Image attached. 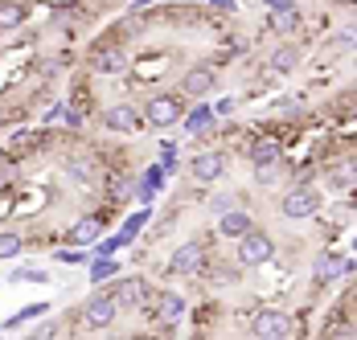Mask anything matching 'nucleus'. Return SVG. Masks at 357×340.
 <instances>
[{
  "label": "nucleus",
  "mask_w": 357,
  "mask_h": 340,
  "mask_svg": "<svg viewBox=\"0 0 357 340\" xmlns=\"http://www.w3.org/2000/svg\"><path fill=\"white\" fill-rule=\"evenodd\" d=\"M291 316L287 311H275V307H263V311H255V320H250V332L259 340H287L291 337Z\"/></svg>",
  "instance_id": "obj_2"
},
{
  "label": "nucleus",
  "mask_w": 357,
  "mask_h": 340,
  "mask_svg": "<svg viewBox=\"0 0 357 340\" xmlns=\"http://www.w3.org/2000/svg\"><path fill=\"white\" fill-rule=\"evenodd\" d=\"M296 66H300V49H296V45H280V49L267 58V70H271V74H291Z\"/></svg>",
  "instance_id": "obj_18"
},
{
  "label": "nucleus",
  "mask_w": 357,
  "mask_h": 340,
  "mask_svg": "<svg viewBox=\"0 0 357 340\" xmlns=\"http://www.w3.org/2000/svg\"><path fill=\"white\" fill-rule=\"evenodd\" d=\"M25 250V238L13 234V230H0V258H17Z\"/></svg>",
  "instance_id": "obj_24"
},
{
  "label": "nucleus",
  "mask_w": 357,
  "mask_h": 340,
  "mask_svg": "<svg viewBox=\"0 0 357 340\" xmlns=\"http://www.w3.org/2000/svg\"><path fill=\"white\" fill-rule=\"evenodd\" d=\"M267 29L271 33H296L300 29V8L296 4H284V8H271V17H267Z\"/></svg>",
  "instance_id": "obj_14"
},
{
  "label": "nucleus",
  "mask_w": 357,
  "mask_h": 340,
  "mask_svg": "<svg viewBox=\"0 0 357 340\" xmlns=\"http://www.w3.org/2000/svg\"><path fill=\"white\" fill-rule=\"evenodd\" d=\"M91 66L99 70V74H119V70L128 66V58H123V49L103 45V49H95V54H91Z\"/></svg>",
  "instance_id": "obj_15"
},
{
  "label": "nucleus",
  "mask_w": 357,
  "mask_h": 340,
  "mask_svg": "<svg viewBox=\"0 0 357 340\" xmlns=\"http://www.w3.org/2000/svg\"><path fill=\"white\" fill-rule=\"evenodd\" d=\"M66 111H70V102H54L45 111V123H66Z\"/></svg>",
  "instance_id": "obj_31"
},
{
  "label": "nucleus",
  "mask_w": 357,
  "mask_h": 340,
  "mask_svg": "<svg viewBox=\"0 0 357 340\" xmlns=\"http://www.w3.org/2000/svg\"><path fill=\"white\" fill-rule=\"evenodd\" d=\"M354 176H357V164H341V169L333 172V185L345 189V185H354Z\"/></svg>",
  "instance_id": "obj_30"
},
{
  "label": "nucleus",
  "mask_w": 357,
  "mask_h": 340,
  "mask_svg": "<svg viewBox=\"0 0 357 340\" xmlns=\"http://www.w3.org/2000/svg\"><path fill=\"white\" fill-rule=\"evenodd\" d=\"M271 258H275L271 234H263V230L250 226L247 234L238 238V263H243V267H263V263H271Z\"/></svg>",
  "instance_id": "obj_1"
},
{
  "label": "nucleus",
  "mask_w": 357,
  "mask_h": 340,
  "mask_svg": "<svg viewBox=\"0 0 357 340\" xmlns=\"http://www.w3.org/2000/svg\"><path fill=\"white\" fill-rule=\"evenodd\" d=\"M66 172H70L78 185H91V180H95V169H91L86 160H66Z\"/></svg>",
  "instance_id": "obj_27"
},
{
  "label": "nucleus",
  "mask_w": 357,
  "mask_h": 340,
  "mask_svg": "<svg viewBox=\"0 0 357 340\" xmlns=\"http://www.w3.org/2000/svg\"><path fill=\"white\" fill-rule=\"evenodd\" d=\"M54 258L66 263V267H78V263H86V250L82 246H62V250H54Z\"/></svg>",
  "instance_id": "obj_28"
},
{
  "label": "nucleus",
  "mask_w": 357,
  "mask_h": 340,
  "mask_svg": "<svg viewBox=\"0 0 357 340\" xmlns=\"http://www.w3.org/2000/svg\"><path fill=\"white\" fill-rule=\"evenodd\" d=\"M250 160H255V169H275L280 164V144H271V139L250 144Z\"/></svg>",
  "instance_id": "obj_19"
},
{
  "label": "nucleus",
  "mask_w": 357,
  "mask_h": 340,
  "mask_svg": "<svg viewBox=\"0 0 357 340\" xmlns=\"http://www.w3.org/2000/svg\"><path fill=\"white\" fill-rule=\"evenodd\" d=\"M103 123H107L111 132L132 136V132H140V128H144V111L128 107V102H115V107H107V111H103Z\"/></svg>",
  "instance_id": "obj_8"
},
{
  "label": "nucleus",
  "mask_w": 357,
  "mask_h": 340,
  "mask_svg": "<svg viewBox=\"0 0 357 340\" xmlns=\"http://www.w3.org/2000/svg\"><path fill=\"white\" fill-rule=\"evenodd\" d=\"M99 234H103V217H99V213H86V217H78L70 230H66V242L86 250V246H95V242H99Z\"/></svg>",
  "instance_id": "obj_10"
},
{
  "label": "nucleus",
  "mask_w": 357,
  "mask_h": 340,
  "mask_svg": "<svg viewBox=\"0 0 357 340\" xmlns=\"http://www.w3.org/2000/svg\"><path fill=\"white\" fill-rule=\"evenodd\" d=\"M111 295H115V304L119 307H148V283H144V279H136V275H132V279H119V283H115V287H111Z\"/></svg>",
  "instance_id": "obj_9"
},
{
  "label": "nucleus",
  "mask_w": 357,
  "mask_h": 340,
  "mask_svg": "<svg viewBox=\"0 0 357 340\" xmlns=\"http://www.w3.org/2000/svg\"><path fill=\"white\" fill-rule=\"evenodd\" d=\"M214 107H210V102H202L197 99V107H193V111H185V115H181V123H185V132H189V136H206V132H210V128H214Z\"/></svg>",
  "instance_id": "obj_12"
},
{
  "label": "nucleus",
  "mask_w": 357,
  "mask_h": 340,
  "mask_svg": "<svg viewBox=\"0 0 357 340\" xmlns=\"http://www.w3.org/2000/svg\"><path fill=\"white\" fill-rule=\"evenodd\" d=\"M45 311H50V304H25L17 316H8V320H4V328H25L29 320H41Z\"/></svg>",
  "instance_id": "obj_22"
},
{
  "label": "nucleus",
  "mask_w": 357,
  "mask_h": 340,
  "mask_svg": "<svg viewBox=\"0 0 357 340\" xmlns=\"http://www.w3.org/2000/svg\"><path fill=\"white\" fill-rule=\"evenodd\" d=\"M181 86H185V95H193V99H206V95L214 91V74H210V70H189Z\"/></svg>",
  "instance_id": "obj_17"
},
{
  "label": "nucleus",
  "mask_w": 357,
  "mask_h": 340,
  "mask_svg": "<svg viewBox=\"0 0 357 340\" xmlns=\"http://www.w3.org/2000/svg\"><path fill=\"white\" fill-rule=\"evenodd\" d=\"M226 169H230V160H226L222 152H202V156H193V176H197L202 185H214V180H222V176H226Z\"/></svg>",
  "instance_id": "obj_11"
},
{
  "label": "nucleus",
  "mask_w": 357,
  "mask_h": 340,
  "mask_svg": "<svg viewBox=\"0 0 357 340\" xmlns=\"http://www.w3.org/2000/svg\"><path fill=\"white\" fill-rule=\"evenodd\" d=\"M181 99L177 95H152V99L144 102V123H152V128H177L181 123Z\"/></svg>",
  "instance_id": "obj_4"
},
{
  "label": "nucleus",
  "mask_w": 357,
  "mask_h": 340,
  "mask_svg": "<svg viewBox=\"0 0 357 340\" xmlns=\"http://www.w3.org/2000/svg\"><path fill=\"white\" fill-rule=\"evenodd\" d=\"M156 311H160V320H165V324H177L181 316H185V300H181L177 291H160Z\"/></svg>",
  "instance_id": "obj_20"
},
{
  "label": "nucleus",
  "mask_w": 357,
  "mask_h": 340,
  "mask_svg": "<svg viewBox=\"0 0 357 340\" xmlns=\"http://www.w3.org/2000/svg\"><path fill=\"white\" fill-rule=\"evenodd\" d=\"M354 271V263L345 258V254H333V250H324V254H317V263H312V279L317 283H337V279H345V275Z\"/></svg>",
  "instance_id": "obj_7"
},
{
  "label": "nucleus",
  "mask_w": 357,
  "mask_h": 340,
  "mask_svg": "<svg viewBox=\"0 0 357 340\" xmlns=\"http://www.w3.org/2000/svg\"><path fill=\"white\" fill-rule=\"evenodd\" d=\"M25 21V4L17 0H0V29H17Z\"/></svg>",
  "instance_id": "obj_23"
},
{
  "label": "nucleus",
  "mask_w": 357,
  "mask_h": 340,
  "mask_svg": "<svg viewBox=\"0 0 357 340\" xmlns=\"http://www.w3.org/2000/svg\"><path fill=\"white\" fill-rule=\"evenodd\" d=\"M148 217H152V209H136V213L123 222V230H119V234H123L128 242H136V234H140L144 226H148Z\"/></svg>",
  "instance_id": "obj_25"
},
{
  "label": "nucleus",
  "mask_w": 357,
  "mask_h": 340,
  "mask_svg": "<svg viewBox=\"0 0 357 340\" xmlns=\"http://www.w3.org/2000/svg\"><path fill=\"white\" fill-rule=\"evenodd\" d=\"M17 283H50V275L45 271H37V267H21V271L13 275Z\"/></svg>",
  "instance_id": "obj_29"
},
{
  "label": "nucleus",
  "mask_w": 357,
  "mask_h": 340,
  "mask_svg": "<svg viewBox=\"0 0 357 340\" xmlns=\"http://www.w3.org/2000/svg\"><path fill=\"white\" fill-rule=\"evenodd\" d=\"M247 230H250V217L243 213V209H226V213H218V234H222V238L238 242Z\"/></svg>",
  "instance_id": "obj_13"
},
{
  "label": "nucleus",
  "mask_w": 357,
  "mask_h": 340,
  "mask_svg": "<svg viewBox=\"0 0 357 340\" xmlns=\"http://www.w3.org/2000/svg\"><path fill=\"white\" fill-rule=\"evenodd\" d=\"M333 41H337L341 49H354V45H357V33H337V37H333Z\"/></svg>",
  "instance_id": "obj_32"
},
{
  "label": "nucleus",
  "mask_w": 357,
  "mask_h": 340,
  "mask_svg": "<svg viewBox=\"0 0 357 340\" xmlns=\"http://www.w3.org/2000/svg\"><path fill=\"white\" fill-rule=\"evenodd\" d=\"M123 246H132V242L123 238V234H115V238H103V242H95V258H111V254H119Z\"/></svg>",
  "instance_id": "obj_26"
},
{
  "label": "nucleus",
  "mask_w": 357,
  "mask_h": 340,
  "mask_svg": "<svg viewBox=\"0 0 357 340\" xmlns=\"http://www.w3.org/2000/svg\"><path fill=\"white\" fill-rule=\"evenodd\" d=\"M206 267V246L193 238V242H181L177 250H173V258H169V275H181V279H193V275H202Z\"/></svg>",
  "instance_id": "obj_6"
},
{
  "label": "nucleus",
  "mask_w": 357,
  "mask_h": 340,
  "mask_svg": "<svg viewBox=\"0 0 357 340\" xmlns=\"http://www.w3.org/2000/svg\"><path fill=\"white\" fill-rule=\"evenodd\" d=\"M115 316H119L115 295L95 287V295L82 304V324H86V328H111V324H115Z\"/></svg>",
  "instance_id": "obj_3"
},
{
  "label": "nucleus",
  "mask_w": 357,
  "mask_h": 340,
  "mask_svg": "<svg viewBox=\"0 0 357 340\" xmlns=\"http://www.w3.org/2000/svg\"><path fill=\"white\" fill-rule=\"evenodd\" d=\"M165 176H169V172H165V164H152V169L144 172V180H136V189H132V193H136L144 205H148L152 197H156V189L165 185Z\"/></svg>",
  "instance_id": "obj_16"
},
{
  "label": "nucleus",
  "mask_w": 357,
  "mask_h": 340,
  "mask_svg": "<svg viewBox=\"0 0 357 340\" xmlns=\"http://www.w3.org/2000/svg\"><path fill=\"white\" fill-rule=\"evenodd\" d=\"M226 209H234V201L230 197H214V213H226Z\"/></svg>",
  "instance_id": "obj_33"
},
{
  "label": "nucleus",
  "mask_w": 357,
  "mask_h": 340,
  "mask_svg": "<svg viewBox=\"0 0 357 340\" xmlns=\"http://www.w3.org/2000/svg\"><path fill=\"white\" fill-rule=\"evenodd\" d=\"M317 209H321V197H317V189H308V185L287 189L284 205H280V213H284V217H291V222H308Z\"/></svg>",
  "instance_id": "obj_5"
},
{
  "label": "nucleus",
  "mask_w": 357,
  "mask_h": 340,
  "mask_svg": "<svg viewBox=\"0 0 357 340\" xmlns=\"http://www.w3.org/2000/svg\"><path fill=\"white\" fill-rule=\"evenodd\" d=\"M115 275H119V263H115V254H111V258H95V263H91V283H95V287L111 283Z\"/></svg>",
  "instance_id": "obj_21"
},
{
  "label": "nucleus",
  "mask_w": 357,
  "mask_h": 340,
  "mask_svg": "<svg viewBox=\"0 0 357 340\" xmlns=\"http://www.w3.org/2000/svg\"><path fill=\"white\" fill-rule=\"evenodd\" d=\"M284 4H291V0H263V8H284Z\"/></svg>",
  "instance_id": "obj_35"
},
{
  "label": "nucleus",
  "mask_w": 357,
  "mask_h": 340,
  "mask_svg": "<svg viewBox=\"0 0 357 340\" xmlns=\"http://www.w3.org/2000/svg\"><path fill=\"white\" fill-rule=\"evenodd\" d=\"M230 111H234V99H222V102L214 107V115H230Z\"/></svg>",
  "instance_id": "obj_34"
}]
</instances>
